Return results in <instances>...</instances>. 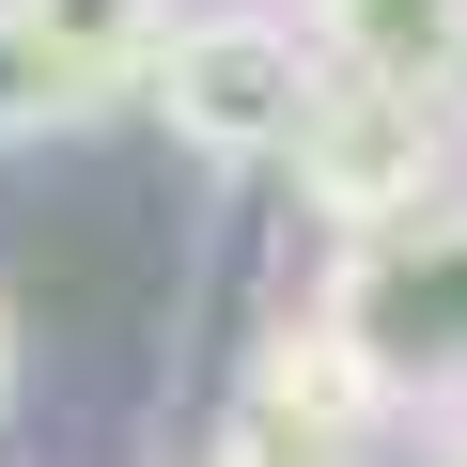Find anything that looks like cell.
I'll list each match as a JSON object with an SVG mask.
<instances>
[{"mask_svg":"<svg viewBox=\"0 0 467 467\" xmlns=\"http://www.w3.org/2000/svg\"><path fill=\"white\" fill-rule=\"evenodd\" d=\"M312 312L343 327V358L374 374V405H467V202H420L389 234H343V265L312 281Z\"/></svg>","mask_w":467,"mask_h":467,"instance_id":"cell-1","label":"cell"},{"mask_svg":"<svg viewBox=\"0 0 467 467\" xmlns=\"http://www.w3.org/2000/svg\"><path fill=\"white\" fill-rule=\"evenodd\" d=\"M140 94H156V125H171L202 171H281L296 109L327 94V47L296 32V0H202V16L156 32Z\"/></svg>","mask_w":467,"mask_h":467,"instance_id":"cell-2","label":"cell"},{"mask_svg":"<svg viewBox=\"0 0 467 467\" xmlns=\"http://www.w3.org/2000/svg\"><path fill=\"white\" fill-rule=\"evenodd\" d=\"M281 171H296V202H312L327 234H389V218L451 202L467 140H451V94H405V78H327V94L296 109Z\"/></svg>","mask_w":467,"mask_h":467,"instance_id":"cell-3","label":"cell"},{"mask_svg":"<svg viewBox=\"0 0 467 467\" xmlns=\"http://www.w3.org/2000/svg\"><path fill=\"white\" fill-rule=\"evenodd\" d=\"M250 420H281V436H312V451H358L389 405H374V374L343 358V327H327V312H281V327H265V358H250Z\"/></svg>","mask_w":467,"mask_h":467,"instance_id":"cell-4","label":"cell"},{"mask_svg":"<svg viewBox=\"0 0 467 467\" xmlns=\"http://www.w3.org/2000/svg\"><path fill=\"white\" fill-rule=\"evenodd\" d=\"M296 32L327 47V78H405V94L467 78V0H296Z\"/></svg>","mask_w":467,"mask_h":467,"instance_id":"cell-5","label":"cell"},{"mask_svg":"<svg viewBox=\"0 0 467 467\" xmlns=\"http://www.w3.org/2000/svg\"><path fill=\"white\" fill-rule=\"evenodd\" d=\"M187 16V0H16V32L78 78V94H125L140 63H156V32Z\"/></svg>","mask_w":467,"mask_h":467,"instance_id":"cell-6","label":"cell"},{"mask_svg":"<svg viewBox=\"0 0 467 467\" xmlns=\"http://www.w3.org/2000/svg\"><path fill=\"white\" fill-rule=\"evenodd\" d=\"M78 109H94V94L16 32V0H0V140H47V125H78Z\"/></svg>","mask_w":467,"mask_h":467,"instance_id":"cell-7","label":"cell"},{"mask_svg":"<svg viewBox=\"0 0 467 467\" xmlns=\"http://www.w3.org/2000/svg\"><path fill=\"white\" fill-rule=\"evenodd\" d=\"M0 405H16V312H0Z\"/></svg>","mask_w":467,"mask_h":467,"instance_id":"cell-8","label":"cell"},{"mask_svg":"<svg viewBox=\"0 0 467 467\" xmlns=\"http://www.w3.org/2000/svg\"><path fill=\"white\" fill-rule=\"evenodd\" d=\"M451 140H467V78H451Z\"/></svg>","mask_w":467,"mask_h":467,"instance_id":"cell-9","label":"cell"}]
</instances>
